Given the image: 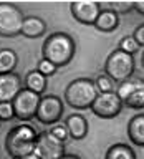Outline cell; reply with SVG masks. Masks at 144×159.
Listing matches in <instances>:
<instances>
[{"instance_id":"obj_1","label":"cell","mask_w":144,"mask_h":159,"mask_svg":"<svg viewBox=\"0 0 144 159\" xmlns=\"http://www.w3.org/2000/svg\"><path fill=\"white\" fill-rule=\"evenodd\" d=\"M74 53H76V42L73 40L71 35L65 32H55L48 35L42 47L43 58L52 61L58 68L66 66L73 60Z\"/></svg>"},{"instance_id":"obj_2","label":"cell","mask_w":144,"mask_h":159,"mask_svg":"<svg viewBox=\"0 0 144 159\" xmlns=\"http://www.w3.org/2000/svg\"><path fill=\"white\" fill-rule=\"evenodd\" d=\"M37 129L28 123H22L13 126L5 136V151L12 159H20L33 154L35 141H37Z\"/></svg>"},{"instance_id":"obj_3","label":"cell","mask_w":144,"mask_h":159,"mask_svg":"<svg viewBox=\"0 0 144 159\" xmlns=\"http://www.w3.org/2000/svg\"><path fill=\"white\" fill-rule=\"evenodd\" d=\"M98 91L94 86V80L89 78H76L65 89V101L74 109H89L93 101L96 99Z\"/></svg>"},{"instance_id":"obj_4","label":"cell","mask_w":144,"mask_h":159,"mask_svg":"<svg viewBox=\"0 0 144 159\" xmlns=\"http://www.w3.org/2000/svg\"><path fill=\"white\" fill-rule=\"evenodd\" d=\"M134 68H136L134 57L126 52H121L119 48L113 50L104 61V75L111 78L116 84L131 78Z\"/></svg>"},{"instance_id":"obj_5","label":"cell","mask_w":144,"mask_h":159,"mask_svg":"<svg viewBox=\"0 0 144 159\" xmlns=\"http://www.w3.org/2000/svg\"><path fill=\"white\" fill-rule=\"evenodd\" d=\"M25 15L17 5L0 2V37L13 38L22 33Z\"/></svg>"},{"instance_id":"obj_6","label":"cell","mask_w":144,"mask_h":159,"mask_svg":"<svg viewBox=\"0 0 144 159\" xmlns=\"http://www.w3.org/2000/svg\"><path fill=\"white\" fill-rule=\"evenodd\" d=\"M116 94L121 98L124 106L133 109L144 108V80L129 78L116 86Z\"/></svg>"},{"instance_id":"obj_7","label":"cell","mask_w":144,"mask_h":159,"mask_svg":"<svg viewBox=\"0 0 144 159\" xmlns=\"http://www.w3.org/2000/svg\"><path fill=\"white\" fill-rule=\"evenodd\" d=\"M40 99L42 96L33 91H30L27 88H22L20 93L13 98V111H15V118L20 119V121H30L37 116V109L40 104Z\"/></svg>"},{"instance_id":"obj_8","label":"cell","mask_w":144,"mask_h":159,"mask_svg":"<svg viewBox=\"0 0 144 159\" xmlns=\"http://www.w3.org/2000/svg\"><path fill=\"white\" fill-rule=\"evenodd\" d=\"M65 154V143L55 138L50 131L38 133L33 148V156L38 159H60Z\"/></svg>"},{"instance_id":"obj_9","label":"cell","mask_w":144,"mask_h":159,"mask_svg":"<svg viewBox=\"0 0 144 159\" xmlns=\"http://www.w3.org/2000/svg\"><path fill=\"white\" fill-rule=\"evenodd\" d=\"M124 104L121 101V98L116 94V91H109V93H98L96 99L91 104V111L94 116L103 118V119H111L116 118L119 113L123 111Z\"/></svg>"},{"instance_id":"obj_10","label":"cell","mask_w":144,"mask_h":159,"mask_svg":"<svg viewBox=\"0 0 144 159\" xmlns=\"http://www.w3.org/2000/svg\"><path fill=\"white\" fill-rule=\"evenodd\" d=\"M63 101L56 94H43L40 99L38 109H37V118L42 124H52L58 123L63 116Z\"/></svg>"},{"instance_id":"obj_11","label":"cell","mask_w":144,"mask_h":159,"mask_svg":"<svg viewBox=\"0 0 144 159\" xmlns=\"http://www.w3.org/2000/svg\"><path fill=\"white\" fill-rule=\"evenodd\" d=\"M70 10L76 22L83 25H94L99 12H101V5L94 0H76V2H71Z\"/></svg>"},{"instance_id":"obj_12","label":"cell","mask_w":144,"mask_h":159,"mask_svg":"<svg viewBox=\"0 0 144 159\" xmlns=\"http://www.w3.org/2000/svg\"><path fill=\"white\" fill-rule=\"evenodd\" d=\"M23 88V81L17 73H0V103L13 101Z\"/></svg>"},{"instance_id":"obj_13","label":"cell","mask_w":144,"mask_h":159,"mask_svg":"<svg viewBox=\"0 0 144 159\" xmlns=\"http://www.w3.org/2000/svg\"><path fill=\"white\" fill-rule=\"evenodd\" d=\"M65 126L68 129V134L70 138L73 139H83L86 138L88 134V129H89V124H88V119L79 113H73L70 114L65 121Z\"/></svg>"},{"instance_id":"obj_14","label":"cell","mask_w":144,"mask_h":159,"mask_svg":"<svg viewBox=\"0 0 144 159\" xmlns=\"http://www.w3.org/2000/svg\"><path fill=\"white\" fill-rule=\"evenodd\" d=\"M128 138L134 146L144 148V113L134 114L128 123Z\"/></svg>"},{"instance_id":"obj_15","label":"cell","mask_w":144,"mask_h":159,"mask_svg":"<svg viewBox=\"0 0 144 159\" xmlns=\"http://www.w3.org/2000/svg\"><path fill=\"white\" fill-rule=\"evenodd\" d=\"M47 32V22L40 17H25L22 25V35L27 38H40Z\"/></svg>"},{"instance_id":"obj_16","label":"cell","mask_w":144,"mask_h":159,"mask_svg":"<svg viewBox=\"0 0 144 159\" xmlns=\"http://www.w3.org/2000/svg\"><path fill=\"white\" fill-rule=\"evenodd\" d=\"M119 25V15L111 8H101L93 27L99 32H114Z\"/></svg>"},{"instance_id":"obj_17","label":"cell","mask_w":144,"mask_h":159,"mask_svg":"<svg viewBox=\"0 0 144 159\" xmlns=\"http://www.w3.org/2000/svg\"><path fill=\"white\" fill-rule=\"evenodd\" d=\"M23 86L27 89H30V91L43 96V93L47 91V86H48V78L40 73L38 70H32V71H28L27 76H25Z\"/></svg>"},{"instance_id":"obj_18","label":"cell","mask_w":144,"mask_h":159,"mask_svg":"<svg viewBox=\"0 0 144 159\" xmlns=\"http://www.w3.org/2000/svg\"><path fill=\"white\" fill-rule=\"evenodd\" d=\"M104 159H136V152H134V149L129 144L116 143L109 146Z\"/></svg>"},{"instance_id":"obj_19","label":"cell","mask_w":144,"mask_h":159,"mask_svg":"<svg viewBox=\"0 0 144 159\" xmlns=\"http://www.w3.org/2000/svg\"><path fill=\"white\" fill-rule=\"evenodd\" d=\"M18 65V55L12 48L0 50V73H13Z\"/></svg>"},{"instance_id":"obj_20","label":"cell","mask_w":144,"mask_h":159,"mask_svg":"<svg viewBox=\"0 0 144 159\" xmlns=\"http://www.w3.org/2000/svg\"><path fill=\"white\" fill-rule=\"evenodd\" d=\"M94 86H96L98 93H109V91H116V83L113 81L106 75H98L94 80Z\"/></svg>"},{"instance_id":"obj_21","label":"cell","mask_w":144,"mask_h":159,"mask_svg":"<svg viewBox=\"0 0 144 159\" xmlns=\"http://www.w3.org/2000/svg\"><path fill=\"white\" fill-rule=\"evenodd\" d=\"M121 52H126V53H129V55H134L139 50V45H137V42L134 40V37L133 35H128V37H124V38H121V42H119V47H118Z\"/></svg>"},{"instance_id":"obj_22","label":"cell","mask_w":144,"mask_h":159,"mask_svg":"<svg viewBox=\"0 0 144 159\" xmlns=\"http://www.w3.org/2000/svg\"><path fill=\"white\" fill-rule=\"evenodd\" d=\"M35 70H38L42 75H45V76H52V75H55L56 73V70H58V66H55V65L52 63V61H48V60H45V58H42L40 61L37 63V68Z\"/></svg>"},{"instance_id":"obj_23","label":"cell","mask_w":144,"mask_h":159,"mask_svg":"<svg viewBox=\"0 0 144 159\" xmlns=\"http://www.w3.org/2000/svg\"><path fill=\"white\" fill-rule=\"evenodd\" d=\"M50 133L53 134L55 138H58L60 141H66V139L70 138V134H68V129H66V126H65V123H55V124H52V128H50Z\"/></svg>"},{"instance_id":"obj_24","label":"cell","mask_w":144,"mask_h":159,"mask_svg":"<svg viewBox=\"0 0 144 159\" xmlns=\"http://www.w3.org/2000/svg\"><path fill=\"white\" fill-rule=\"evenodd\" d=\"M13 118H15V111H13L12 101L0 103V121H10Z\"/></svg>"},{"instance_id":"obj_25","label":"cell","mask_w":144,"mask_h":159,"mask_svg":"<svg viewBox=\"0 0 144 159\" xmlns=\"http://www.w3.org/2000/svg\"><path fill=\"white\" fill-rule=\"evenodd\" d=\"M114 10L118 15L119 13H126V12H131V10H134V2H109V7Z\"/></svg>"},{"instance_id":"obj_26","label":"cell","mask_w":144,"mask_h":159,"mask_svg":"<svg viewBox=\"0 0 144 159\" xmlns=\"http://www.w3.org/2000/svg\"><path fill=\"white\" fill-rule=\"evenodd\" d=\"M133 37H134V40L137 42V45H139V47H144V23L137 25V27L134 28V33H133Z\"/></svg>"},{"instance_id":"obj_27","label":"cell","mask_w":144,"mask_h":159,"mask_svg":"<svg viewBox=\"0 0 144 159\" xmlns=\"http://www.w3.org/2000/svg\"><path fill=\"white\" fill-rule=\"evenodd\" d=\"M134 10L139 12L141 15H144V0H139V2H134Z\"/></svg>"},{"instance_id":"obj_28","label":"cell","mask_w":144,"mask_h":159,"mask_svg":"<svg viewBox=\"0 0 144 159\" xmlns=\"http://www.w3.org/2000/svg\"><path fill=\"white\" fill-rule=\"evenodd\" d=\"M60 159H81V157L76 156V154H66V152H65V154H63V156L60 157Z\"/></svg>"},{"instance_id":"obj_29","label":"cell","mask_w":144,"mask_h":159,"mask_svg":"<svg viewBox=\"0 0 144 159\" xmlns=\"http://www.w3.org/2000/svg\"><path fill=\"white\" fill-rule=\"evenodd\" d=\"M20 159H38V157L33 156V154H30V156H25V157H20Z\"/></svg>"},{"instance_id":"obj_30","label":"cell","mask_w":144,"mask_h":159,"mask_svg":"<svg viewBox=\"0 0 144 159\" xmlns=\"http://www.w3.org/2000/svg\"><path fill=\"white\" fill-rule=\"evenodd\" d=\"M141 65H142V68H144V52H142V57H141Z\"/></svg>"},{"instance_id":"obj_31","label":"cell","mask_w":144,"mask_h":159,"mask_svg":"<svg viewBox=\"0 0 144 159\" xmlns=\"http://www.w3.org/2000/svg\"><path fill=\"white\" fill-rule=\"evenodd\" d=\"M0 123H2V121H0Z\"/></svg>"}]
</instances>
